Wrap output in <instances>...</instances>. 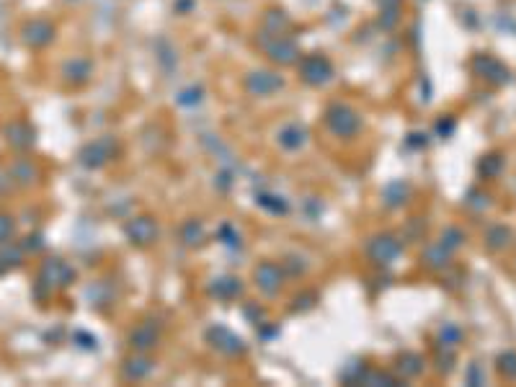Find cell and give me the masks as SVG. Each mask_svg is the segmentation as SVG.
Wrapping results in <instances>:
<instances>
[{"label":"cell","mask_w":516,"mask_h":387,"mask_svg":"<svg viewBox=\"0 0 516 387\" xmlns=\"http://www.w3.org/2000/svg\"><path fill=\"white\" fill-rule=\"evenodd\" d=\"M3 271H6V263H3V261H0V274H3Z\"/></svg>","instance_id":"cell-12"},{"label":"cell","mask_w":516,"mask_h":387,"mask_svg":"<svg viewBox=\"0 0 516 387\" xmlns=\"http://www.w3.org/2000/svg\"><path fill=\"white\" fill-rule=\"evenodd\" d=\"M328 122H331L333 132H338V135H351V126H346V122L359 126L357 114H354V111H349L346 106H333V109L328 111Z\"/></svg>","instance_id":"cell-4"},{"label":"cell","mask_w":516,"mask_h":387,"mask_svg":"<svg viewBox=\"0 0 516 387\" xmlns=\"http://www.w3.org/2000/svg\"><path fill=\"white\" fill-rule=\"evenodd\" d=\"M34 166L29 163V160H18V163H13V168H11V178L16 183H21V186H29V183L34 181Z\"/></svg>","instance_id":"cell-6"},{"label":"cell","mask_w":516,"mask_h":387,"mask_svg":"<svg viewBox=\"0 0 516 387\" xmlns=\"http://www.w3.org/2000/svg\"><path fill=\"white\" fill-rule=\"evenodd\" d=\"M72 279V271L65 266L62 261H57V258H52V261L44 263V269H41V282H47L49 287H65L70 284Z\"/></svg>","instance_id":"cell-3"},{"label":"cell","mask_w":516,"mask_h":387,"mask_svg":"<svg viewBox=\"0 0 516 387\" xmlns=\"http://www.w3.org/2000/svg\"><path fill=\"white\" fill-rule=\"evenodd\" d=\"M3 135H6V143L11 147H18V150H26V147H32L34 145V129L24 122H13L3 129Z\"/></svg>","instance_id":"cell-1"},{"label":"cell","mask_w":516,"mask_h":387,"mask_svg":"<svg viewBox=\"0 0 516 387\" xmlns=\"http://www.w3.org/2000/svg\"><path fill=\"white\" fill-rule=\"evenodd\" d=\"M498 369L508 377H516V354H503L498 359Z\"/></svg>","instance_id":"cell-10"},{"label":"cell","mask_w":516,"mask_h":387,"mask_svg":"<svg viewBox=\"0 0 516 387\" xmlns=\"http://www.w3.org/2000/svg\"><path fill=\"white\" fill-rule=\"evenodd\" d=\"M129 230H137V243H150L155 237V225L150 220H137Z\"/></svg>","instance_id":"cell-7"},{"label":"cell","mask_w":516,"mask_h":387,"mask_svg":"<svg viewBox=\"0 0 516 387\" xmlns=\"http://www.w3.org/2000/svg\"><path fill=\"white\" fill-rule=\"evenodd\" d=\"M0 261L6 263V269H8V266H18V263H21V251H18V248H3V251H0Z\"/></svg>","instance_id":"cell-9"},{"label":"cell","mask_w":516,"mask_h":387,"mask_svg":"<svg viewBox=\"0 0 516 387\" xmlns=\"http://www.w3.org/2000/svg\"><path fill=\"white\" fill-rule=\"evenodd\" d=\"M310 60H312V65H315V70H312L307 63L302 65L305 80H307V83H326L328 75H331V65H328L326 60H320V57H310Z\"/></svg>","instance_id":"cell-5"},{"label":"cell","mask_w":516,"mask_h":387,"mask_svg":"<svg viewBox=\"0 0 516 387\" xmlns=\"http://www.w3.org/2000/svg\"><path fill=\"white\" fill-rule=\"evenodd\" d=\"M13 237V220L0 212V245H6Z\"/></svg>","instance_id":"cell-8"},{"label":"cell","mask_w":516,"mask_h":387,"mask_svg":"<svg viewBox=\"0 0 516 387\" xmlns=\"http://www.w3.org/2000/svg\"><path fill=\"white\" fill-rule=\"evenodd\" d=\"M52 37H55V29L47 21H32L24 26V41L29 47H44L52 41Z\"/></svg>","instance_id":"cell-2"},{"label":"cell","mask_w":516,"mask_h":387,"mask_svg":"<svg viewBox=\"0 0 516 387\" xmlns=\"http://www.w3.org/2000/svg\"><path fill=\"white\" fill-rule=\"evenodd\" d=\"M11 181H13V178H11V171L8 173H6V171H0V194H3V191H8Z\"/></svg>","instance_id":"cell-11"}]
</instances>
